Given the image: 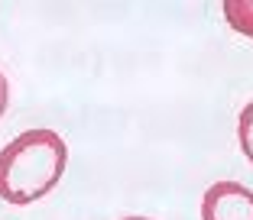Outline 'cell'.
Instances as JSON below:
<instances>
[{
    "mask_svg": "<svg viewBox=\"0 0 253 220\" xmlns=\"http://www.w3.org/2000/svg\"><path fill=\"white\" fill-rule=\"evenodd\" d=\"M68 165V146L55 130H26L0 149V198L33 204L59 184Z\"/></svg>",
    "mask_w": 253,
    "mask_h": 220,
    "instance_id": "cell-1",
    "label": "cell"
},
{
    "mask_svg": "<svg viewBox=\"0 0 253 220\" xmlns=\"http://www.w3.org/2000/svg\"><path fill=\"white\" fill-rule=\"evenodd\" d=\"M201 220H253V191L240 182H217L201 198Z\"/></svg>",
    "mask_w": 253,
    "mask_h": 220,
    "instance_id": "cell-2",
    "label": "cell"
},
{
    "mask_svg": "<svg viewBox=\"0 0 253 220\" xmlns=\"http://www.w3.org/2000/svg\"><path fill=\"white\" fill-rule=\"evenodd\" d=\"M224 16L231 23V30L253 36V0H227L224 3Z\"/></svg>",
    "mask_w": 253,
    "mask_h": 220,
    "instance_id": "cell-3",
    "label": "cell"
},
{
    "mask_svg": "<svg viewBox=\"0 0 253 220\" xmlns=\"http://www.w3.org/2000/svg\"><path fill=\"white\" fill-rule=\"evenodd\" d=\"M237 140H240V149H244V155L250 159V165H253V101L247 104L244 110H240V120H237Z\"/></svg>",
    "mask_w": 253,
    "mask_h": 220,
    "instance_id": "cell-4",
    "label": "cell"
},
{
    "mask_svg": "<svg viewBox=\"0 0 253 220\" xmlns=\"http://www.w3.org/2000/svg\"><path fill=\"white\" fill-rule=\"evenodd\" d=\"M7 104H10V84H7V78H3V72H0V117H3Z\"/></svg>",
    "mask_w": 253,
    "mask_h": 220,
    "instance_id": "cell-5",
    "label": "cell"
},
{
    "mask_svg": "<svg viewBox=\"0 0 253 220\" xmlns=\"http://www.w3.org/2000/svg\"><path fill=\"white\" fill-rule=\"evenodd\" d=\"M124 220H149V217H124Z\"/></svg>",
    "mask_w": 253,
    "mask_h": 220,
    "instance_id": "cell-6",
    "label": "cell"
}]
</instances>
